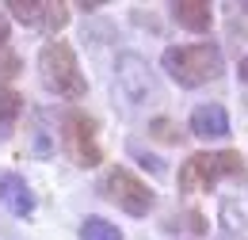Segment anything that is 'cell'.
<instances>
[{"label": "cell", "mask_w": 248, "mask_h": 240, "mask_svg": "<svg viewBox=\"0 0 248 240\" xmlns=\"http://www.w3.org/2000/svg\"><path fill=\"white\" fill-rule=\"evenodd\" d=\"M168 12H172V19L187 30H210L214 27V12H210L206 0H176Z\"/></svg>", "instance_id": "10"}, {"label": "cell", "mask_w": 248, "mask_h": 240, "mask_svg": "<svg viewBox=\"0 0 248 240\" xmlns=\"http://www.w3.org/2000/svg\"><path fill=\"white\" fill-rule=\"evenodd\" d=\"M38 76H42L46 91H54L62 99H80L88 91L80 61L73 54V46H65V42H50V46L38 50Z\"/></svg>", "instance_id": "3"}, {"label": "cell", "mask_w": 248, "mask_h": 240, "mask_svg": "<svg viewBox=\"0 0 248 240\" xmlns=\"http://www.w3.org/2000/svg\"><path fill=\"white\" fill-rule=\"evenodd\" d=\"M16 73H19V58L12 50H0V88H8L4 80H12Z\"/></svg>", "instance_id": "13"}, {"label": "cell", "mask_w": 248, "mask_h": 240, "mask_svg": "<svg viewBox=\"0 0 248 240\" xmlns=\"http://www.w3.org/2000/svg\"><path fill=\"white\" fill-rule=\"evenodd\" d=\"M34 152H38V156L50 152V137H46V134H34Z\"/></svg>", "instance_id": "15"}, {"label": "cell", "mask_w": 248, "mask_h": 240, "mask_svg": "<svg viewBox=\"0 0 248 240\" xmlns=\"http://www.w3.org/2000/svg\"><path fill=\"white\" fill-rule=\"evenodd\" d=\"M99 191L119 206L123 213H130V217H145V213L153 210L156 195L149 183H141L134 172H126V168H107V176H103V183H99Z\"/></svg>", "instance_id": "5"}, {"label": "cell", "mask_w": 248, "mask_h": 240, "mask_svg": "<svg viewBox=\"0 0 248 240\" xmlns=\"http://www.w3.org/2000/svg\"><path fill=\"white\" fill-rule=\"evenodd\" d=\"M245 12H248V4H245Z\"/></svg>", "instance_id": "18"}, {"label": "cell", "mask_w": 248, "mask_h": 240, "mask_svg": "<svg viewBox=\"0 0 248 240\" xmlns=\"http://www.w3.org/2000/svg\"><path fill=\"white\" fill-rule=\"evenodd\" d=\"M237 76H241V80H245V84H248V54H245V58H241V65H237Z\"/></svg>", "instance_id": "17"}, {"label": "cell", "mask_w": 248, "mask_h": 240, "mask_svg": "<svg viewBox=\"0 0 248 240\" xmlns=\"http://www.w3.org/2000/svg\"><path fill=\"white\" fill-rule=\"evenodd\" d=\"M191 134L195 137H225L229 134V115L221 103H202L191 111Z\"/></svg>", "instance_id": "8"}, {"label": "cell", "mask_w": 248, "mask_h": 240, "mask_svg": "<svg viewBox=\"0 0 248 240\" xmlns=\"http://www.w3.org/2000/svg\"><path fill=\"white\" fill-rule=\"evenodd\" d=\"M8 15H4V12H0V50H4V46H8Z\"/></svg>", "instance_id": "16"}, {"label": "cell", "mask_w": 248, "mask_h": 240, "mask_svg": "<svg viewBox=\"0 0 248 240\" xmlns=\"http://www.w3.org/2000/svg\"><path fill=\"white\" fill-rule=\"evenodd\" d=\"M115 91L123 99V107L130 111H141L156 99V80H153V69L138 54H123L119 65H115Z\"/></svg>", "instance_id": "4"}, {"label": "cell", "mask_w": 248, "mask_h": 240, "mask_svg": "<svg viewBox=\"0 0 248 240\" xmlns=\"http://www.w3.org/2000/svg\"><path fill=\"white\" fill-rule=\"evenodd\" d=\"M80 240H123V233H119V225H111L103 217H88L80 225Z\"/></svg>", "instance_id": "12"}, {"label": "cell", "mask_w": 248, "mask_h": 240, "mask_svg": "<svg viewBox=\"0 0 248 240\" xmlns=\"http://www.w3.org/2000/svg\"><path fill=\"white\" fill-rule=\"evenodd\" d=\"M8 12L27 23V27H38V30H62L69 23V4H58V0H8Z\"/></svg>", "instance_id": "7"}, {"label": "cell", "mask_w": 248, "mask_h": 240, "mask_svg": "<svg viewBox=\"0 0 248 240\" xmlns=\"http://www.w3.org/2000/svg\"><path fill=\"white\" fill-rule=\"evenodd\" d=\"M62 141H65V152L80 164V168H95L99 164V122L88 115V111H65L62 119Z\"/></svg>", "instance_id": "6"}, {"label": "cell", "mask_w": 248, "mask_h": 240, "mask_svg": "<svg viewBox=\"0 0 248 240\" xmlns=\"http://www.w3.org/2000/svg\"><path fill=\"white\" fill-rule=\"evenodd\" d=\"M0 202H4L12 213H19V217H31V213H34V195H31V187L23 183V176H16V172L0 176Z\"/></svg>", "instance_id": "9"}, {"label": "cell", "mask_w": 248, "mask_h": 240, "mask_svg": "<svg viewBox=\"0 0 248 240\" xmlns=\"http://www.w3.org/2000/svg\"><path fill=\"white\" fill-rule=\"evenodd\" d=\"M19 111H23V95L16 88H0V141L12 137V130L19 122Z\"/></svg>", "instance_id": "11"}, {"label": "cell", "mask_w": 248, "mask_h": 240, "mask_svg": "<svg viewBox=\"0 0 248 240\" xmlns=\"http://www.w3.org/2000/svg\"><path fill=\"white\" fill-rule=\"evenodd\" d=\"M149 130H153V137H164L168 145H180V130H176L168 119H153V126H149Z\"/></svg>", "instance_id": "14"}, {"label": "cell", "mask_w": 248, "mask_h": 240, "mask_svg": "<svg viewBox=\"0 0 248 240\" xmlns=\"http://www.w3.org/2000/svg\"><path fill=\"white\" fill-rule=\"evenodd\" d=\"M160 65L180 88H202V84L221 76L225 58L214 42H195V46H168Z\"/></svg>", "instance_id": "1"}, {"label": "cell", "mask_w": 248, "mask_h": 240, "mask_svg": "<svg viewBox=\"0 0 248 240\" xmlns=\"http://www.w3.org/2000/svg\"><path fill=\"white\" fill-rule=\"evenodd\" d=\"M217 180H245V156L233 149L225 152H195L180 168V195L210 191Z\"/></svg>", "instance_id": "2"}]
</instances>
